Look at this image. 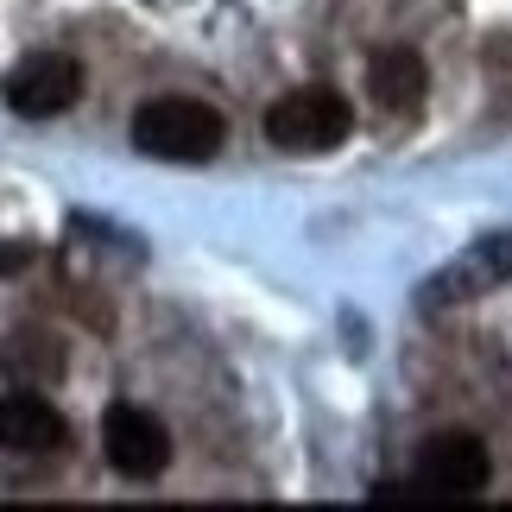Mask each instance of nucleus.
Segmentation results:
<instances>
[{
	"label": "nucleus",
	"mask_w": 512,
	"mask_h": 512,
	"mask_svg": "<svg viewBox=\"0 0 512 512\" xmlns=\"http://www.w3.org/2000/svg\"><path fill=\"white\" fill-rule=\"evenodd\" d=\"M354 133V108L348 95L323 89V83H304V89H285L279 102L266 108V140L279 152H336Z\"/></svg>",
	"instance_id": "7ed1b4c3"
},
{
	"label": "nucleus",
	"mask_w": 512,
	"mask_h": 512,
	"mask_svg": "<svg viewBox=\"0 0 512 512\" xmlns=\"http://www.w3.org/2000/svg\"><path fill=\"white\" fill-rule=\"evenodd\" d=\"M494 481V456L475 430H437L424 449H418V468H411V494H392V500H418V506H468L487 494Z\"/></svg>",
	"instance_id": "f03ea898"
},
{
	"label": "nucleus",
	"mask_w": 512,
	"mask_h": 512,
	"mask_svg": "<svg viewBox=\"0 0 512 512\" xmlns=\"http://www.w3.org/2000/svg\"><path fill=\"white\" fill-rule=\"evenodd\" d=\"M0 95H7V108L19 121H57V114H70L83 102V64L70 51H32L7 70Z\"/></svg>",
	"instance_id": "20e7f679"
},
{
	"label": "nucleus",
	"mask_w": 512,
	"mask_h": 512,
	"mask_svg": "<svg viewBox=\"0 0 512 512\" xmlns=\"http://www.w3.org/2000/svg\"><path fill=\"white\" fill-rule=\"evenodd\" d=\"M102 456L127 481H159L171 468V430L140 405H108L102 418Z\"/></svg>",
	"instance_id": "39448f33"
},
{
	"label": "nucleus",
	"mask_w": 512,
	"mask_h": 512,
	"mask_svg": "<svg viewBox=\"0 0 512 512\" xmlns=\"http://www.w3.org/2000/svg\"><path fill=\"white\" fill-rule=\"evenodd\" d=\"M70 443V424L45 392L19 386V392H0V449L13 456H57Z\"/></svg>",
	"instance_id": "423d86ee"
},
{
	"label": "nucleus",
	"mask_w": 512,
	"mask_h": 512,
	"mask_svg": "<svg viewBox=\"0 0 512 512\" xmlns=\"http://www.w3.org/2000/svg\"><path fill=\"white\" fill-rule=\"evenodd\" d=\"M222 133L228 121L209 102H196V95H159V102H146L133 114V146L165 165H209L222 152Z\"/></svg>",
	"instance_id": "f257e3e1"
},
{
	"label": "nucleus",
	"mask_w": 512,
	"mask_h": 512,
	"mask_svg": "<svg viewBox=\"0 0 512 512\" xmlns=\"http://www.w3.org/2000/svg\"><path fill=\"white\" fill-rule=\"evenodd\" d=\"M506 272H512V234H500L494 247H475L456 272H443L430 298H475V291H494Z\"/></svg>",
	"instance_id": "1a4fd4ad"
},
{
	"label": "nucleus",
	"mask_w": 512,
	"mask_h": 512,
	"mask_svg": "<svg viewBox=\"0 0 512 512\" xmlns=\"http://www.w3.org/2000/svg\"><path fill=\"white\" fill-rule=\"evenodd\" d=\"M26 266H32V241H0V279H13Z\"/></svg>",
	"instance_id": "9d476101"
},
{
	"label": "nucleus",
	"mask_w": 512,
	"mask_h": 512,
	"mask_svg": "<svg viewBox=\"0 0 512 512\" xmlns=\"http://www.w3.org/2000/svg\"><path fill=\"white\" fill-rule=\"evenodd\" d=\"M367 95L380 102L386 114H418L424 108V95H430V70H424V57L411 51V45H386V51H373V64H367Z\"/></svg>",
	"instance_id": "0eeeda50"
},
{
	"label": "nucleus",
	"mask_w": 512,
	"mask_h": 512,
	"mask_svg": "<svg viewBox=\"0 0 512 512\" xmlns=\"http://www.w3.org/2000/svg\"><path fill=\"white\" fill-rule=\"evenodd\" d=\"M64 367H70L64 336H51V329H13L7 336V373L19 386H51L64 380Z\"/></svg>",
	"instance_id": "6e6552de"
}]
</instances>
